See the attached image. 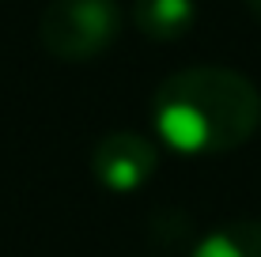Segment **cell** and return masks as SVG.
<instances>
[{"instance_id": "obj_5", "label": "cell", "mask_w": 261, "mask_h": 257, "mask_svg": "<svg viewBox=\"0 0 261 257\" xmlns=\"http://www.w3.org/2000/svg\"><path fill=\"white\" fill-rule=\"evenodd\" d=\"M193 257H261V219H231L193 246Z\"/></svg>"}, {"instance_id": "obj_1", "label": "cell", "mask_w": 261, "mask_h": 257, "mask_svg": "<svg viewBox=\"0 0 261 257\" xmlns=\"http://www.w3.org/2000/svg\"><path fill=\"white\" fill-rule=\"evenodd\" d=\"M151 125L178 155L235 152L261 125V91L235 68L193 65L155 87Z\"/></svg>"}, {"instance_id": "obj_6", "label": "cell", "mask_w": 261, "mask_h": 257, "mask_svg": "<svg viewBox=\"0 0 261 257\" xmlns=\"http://www.w3.org/2000/svg\"><path fill=\"white\" fill-rule=\"evenodd\" d=\"M246 8H250V15H254V19H261V0H246Z\"/></svg>"}, {"instance_id": "obj_2", "label": "cell", "mask_w": 261, "mask_h": 257, "mask_svg": "<svg viewBox=\"0 0 261 257\" xmlns=\"http://www.w3.org/2000/svg\"><path fill=\"white\" fill-rule=\"evenodd\" d=\"M38 38L57 61H95L121 38V8L118 0H49Z\"/></svg>"}, {"instance_id": "obj_4", "label": "cell", "mask_w": 261, "mask_h": 257, "mask_svg": "<svg viewBox=\"0 0 261 257\" xmlns=\"http://www.w3.org/2000/svg\"><path fill=\"white\" fill-rule=\"evenodd\" d=\"M133 23L151 42H178L197 23V0H133Z\"/></svg>"}, {"instance_id": "obj_3", "label": "cell", "mask_w": 261, "mask_h": 257, "mask_svg": "<svg viewBox=\"0 0 261 257\" xmlns=\"http://www.w3.org/2000/svg\"><path fill=\"white\" fill-rule=\"evenodd\" d=\"M159 166V152L148 136L140 132H106L102 140L91 148V170L102 189L110 193H137L151 182Z\"/></svg>"}]
</instances>
